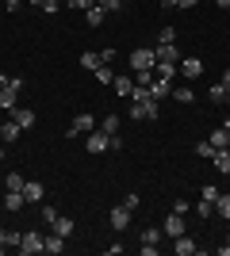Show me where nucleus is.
<instances>
[{"label":"nucleus","instance_id":"1","mask_svg":"<svg viewBox=\"0 0 230 256\" xmlns=\"http://www.w3.org/2000/svg\"><path fill=\"white\" fill-rule=\"evenodd\" d=\"M100 126V118H92L88 111H81V115L69 118V126H66V138H77V134H92V130Z\"/></svg>","mask_w":230,"mask_h":256},{"label":"nucleus","instance_id":"2","mask_svg":"<svg viewBox=\"0 0 230 256\" xmlns=\"http://www.w3.org/2000/svg\"><path fill=\"white\" fill-rule=\"evenodd\" d=\"M131 69L134 73H153V65H157V54L153 50H146V46H138V50H131Z\"/></svg>","mask_w":230,"mask_h":256},{"label":"nucleus","instance_id":"3","mask_svg":"<svg viewBox=\"0 0 230 256\" xmlns=\"http://www.w3.org/2000/svg\"><path fill=\"white\" fill-rule=\"evenodd\" d=\"M20 92H23V76H12L8 88H0V107H4V111H16V107H20Z\"/></svg>","mask_w":230,"mask_h":256},{"label":"nucleus","instance_id":"4","mask_svg":"<svg viewBox=\"0 0 230 256\" xmlns=\"http://www.w3.org/2000/svg\"><path fill=\"white\" fill-rule=\"evenodd\" d=\"M43 241H46L43 234H35V230H27V234L20 237V252H23V256H35V252H43Z\"/></svg>","mask_w":230,"mask_h":256},{"label":"nucleus","instance_id":"5","mask_svg":"<svg viewBox=\"0 0 230 256\" xmlns=\"http://www.w3.org/2000/svg\"><path fill=\"white\" fill-rule=\"evenodd\" d=\"M176 69H180V76H184V80H196V76L203 73V62H199V58H180V62H176Z\"/></svg>","mask_w":230,"mask_h":256},{"label":"nucleus","instance_id":"6","mask_svg":"<svg viewBox=\"0 0 230 256\" xmlns=\"http://www.w3.org/2000/svg\"><path fill=\"white\" fill-rule=\"evenodd\" d=\"M108 142H111V138H108V134H104L100 126L92 130V134H85V146H88V153H108Z\"/></svg>","mask_w":230,"mask_h":256},{"label":"nucleus","instance_id":"7","mask_svg":"<svg viewBox=\"0 0 230 256\" xmlns=\"http://www.w3.org/2000/svg\"><path fill=\"white\" fill-rule=\"evenodd\" d=\"M173 248H176V256H196V252H199V245H196V237H188V234L173 237Z\"/></svg>","mask_w":230,"mask_h":256},{"label":"nucleus","instance_id":"8","mask_svg":"<svg viewBox=\"0 0 230 256\" xmlns=\"http://www.w3.org/2000/svg\"><path fill=\"white\" fill-rule=\"evenodd\" d=\"M161 230H165V237H180V234H188V230H184V214H169V218H165V226H161Z\"/></svg>","mask_w":230,"mask_h":256},{"label":"nucleus","instance_id":"9","mask_svg":"<svg viewBox=\"0 0 230 256\" xmlns=\"http://www.w3.org/2000/svg\"><path fill=\"white\" fill-rule=\"evenodd\" d=\"M131 214L134 210H127V206H115V210H111V230H115V234H123V230H127V226H131Z\"/></svg>","mask_w":230,"mask_h":256},{"label":"nucleus","instance_id":"10","mask_svg":"<svg viewBox=\"0 0 230 256\" xmlns=\"http://www.w3.org/2000/svg\"><path fill=\"white\" fill-rule=\"evenodd\" d=\"M43 252H46V256H62V252H66V237H58L54 230H50V234H46V241H43Z\"/></svg>","mask_w":230,"mask_h":256},{"label":"nucleus","instance_id":"11","mask_svg":"<svg viewBox=\"0 0 230 256\" xmlns=\"http://www.w3.org/2000/svg\"><path fill=\"white\" fill-rule=\"evenodd\" d=\"M23 199H27V203H43V199H46V188L39 180H27V184H23Z\"/></svg>","mask_w":230,"mask_h":256},{"label":"nucleus","instance_id":"12","mask_svg":"<svg viewBox=\"0 0 230 256\" xmlns=\"http://www.w3.org/2000/svg\"><path fill=\"white\" fill-rule=\"evenodd\" d=\"M20 134H23V126L16 122V118H8V122H0V142H4V146H12V142L20 138Z\"/></svg>","mask_w":230,"mask_h":256},{"label":"nucleus","instance_id":"13","mask_svg":"<svg viewBox=\"0 0 230 256\" xmlns=\"http://www.w3.org/2000/svg\"><path fill=\"white\" fill-rule=\"evenodd\" d=\"M165 96H173V80H157V76H153V80H150V100L161 104Z\"/></svg>","mask_w":230,"mask_h":256},{"label":"nucleus","instance_id":"14","mask_svg":"<svg viewBox=\"0 0 230 256\" xmlns=\"http://www.w3.org/2000/svg\"><path fill=\"white\" fill-rule=\"evenodd\" d=\"M153 54H157V62H180V50H176V42H157V50H153Z\"/></svg>","mask_w":230,"mask_h":256},{"label":"nucleus","instance_id":"15","mask_svg":"<svg viewBox=\"0 0 230 256\" xmlns=\"http://www.w3.org/2000/svg\"><path fill=\"white\" fill-rule=\"evenodd\" d=\"M12 118H16V122H20L23 130H31L35 122H39V115H35L31 107H16V111H12Z\"/></svg>","mask_w":230,"mask_h":256},{"label":"nucleus","instance_id":"16","mask_svg":"<svg viewBox=\"0 0 230 256\" xmlns=\"http://www.w3.org/2000/svg\"><path fill=\"white\" fill-rule=\"evenodd\" d=\"M50 230H54L58 237H73V218H69V214H58L54 222H50Z\"/></svg>","mask_w":230,"mask_h":256},{"label":"nucleus","instance_id":"17","mask_svg":"<svg viewBox=\"0 0 230 256\" xmlns=\"http://www.w3.org/2000/svg\"><path fill=\"white\" fill-rule=\"evenodd\" d=\"M207 142L215 146V150H230V130H226V126H215V130L207 134Z\"/></svg>","mask_w":230,"mask_h":256},{"label":"nucleus","instance_id":"18","mask_svg":"<svg viewBox=\"0 0 230 256\" xmlns=\"http://www.w3.org/2000/svg\"><path fill=\"white\" fill-rule=\"evenodd\" d=\"M23 206H27V199H23V192H4V210L20 214Z\"/></svg>","mask_w":230,"mask_h":256},{"label":"nucleus","instance_id":"19","mask_svg":"<svg viewBox=\"0 0 230 256\" xmlns=\"http://www.w3.org/2000/svg\"><path fill=\"white\" fill-rule=\"evenodd\" d=\"M211 164H215V172H219V176H230V150H215Z\"/></svg>","mask_w":230,"mask_h":256},{"label":"nucleus","instance_id":"20","mask_svg":"<svg viewBox=\"0 0 230 256\" xmlns=\"http://www.w3.org/2000/svg\"><path fill=\"white\" fill-rule=\"evenodd\" d=\"M111 88H115V96H131V92H134V76H115Z\"/></svg>","mask_w":230,"mask_h":256},{"label":"nucleus","instance_id":"21","mask_svg":"<svg viewBox=\"0 0 230 256\" xmlns=\"http://www.w3.org/2000/svg\"><path fill=\"white\" fill-rule=\"evenodd\" d=\"M104 20H108V12L100 8V4H92V8L85 12V23H88V27H100V23H104Z\"/></svg>","mask_w":230,"mask_h":256},{"label":"nucleus","instance_id":"22","mask_svg":"<svg viewBox=\"0 0 230 256\" xmlns=\"http://www.w3.org/2000/svg\"><path fill=\"white\" fill-rule=\"evenodd\" d=\"M153 76H157V80H173V76H176V65L173 62H157V65H153Z\"/></svg>","mask_w":230,"mask_h":256},{"label":"nucleus","instance_id":"23","mask_svg":"<svg viewBox=\"0 0 230 256\" xmlns=\"http://www.w3.org/2000/svg\"><path fill=\"white\" fill-rule=\"evenodd\" d=\"M100 130H104L108 138H115V134H119V115H108V118H100Z\"/></svg>","mask_w":230,"mask_h":256},{"label":"nucleus","instance_id":"24","mask_svg":"<svg viewBox=\"0 0 230 256\" xmlns=\"http://www.w3.org/2000/svg\"><path fill=\"white\" fill-rule=\"evenodd\" d=\"M23 184L27 180H23L20 172H8V176H4V192H23Z\"/></svg>","mask_w":230,"mask_h":256},{"label":"nucleus","instance_id":"25","mask_svg":"<svg viewBox=\"0 0 230 256\" xmlns=\"http://www.w3.org/2000/svg\"><path fill=\"white\" fill-rule=\"evenodd\" d=\"M207 100H211V104H226V84H222V80H219V84H211Z\"/></svg>","mask_w":230,"mask_h":256},{"label":"nucleus","instance_id":"26","mask_svg":"<svg viewBox=\"0 0 230 256\" xmlns=\"http://www.w3.org/2000/svg\"><path fill=\"white\" fill-rule=\"evenodd\" d=\"M92 76H96V84H111V80H115V69H111V65H100Z\"/></svg>","mask_w":230,"mask_h":256},{"label":"nucleus","instance_id":"27","mask_svg":"<svg viewBox=\"0 0 230 256\" xmlns=\"http://www.w3.org/2000/svg\"><path fill=\"white\" fill-rule=\"evenodd\" d=\"M81 65H85V69H88V73H96V69H100V65H104V62H100V54H81Z\"/></svg>","mask_w":230,"mask_h":256},{"label":"nucleus","instance_id":"28","mask_svg":"<svg viewBox=\"0 0 230 256\" xmlns=\"http://www.w3.org/2000/svg\"><path fill=\"white\" fill-rule=\"evenodd\" d=\"M165 237V230H157V226H150V230H142V245H157Z\"/></svg>","mask_w":230,"mask_h":256},{"label":"nucleus","instance_id":"29","mask_svg":"<svg viewBox=\"0 0 230 256\" xmlns=\"http://www.w3.org/2000/svg\"><path fill=\"white\" fill-rule=\"evenodd\" d=\"M215 214H219V218H230V195L219 192V199H215Z\"/></svg>","mask_w":230,"mask_h":256},{"label":"nucleus","instance_id":"30","mask_svg":"<svg viewBox=\"0 0 230 256\" xmlns=\"http://www.w3.org/2000/svg\"><path fill=\"white\" fill-rule=\"evenodd\" d=\"M173 100H176V104H192V100H196V92H192V88H173Z\"/></svg>","mask_w":230,"mask_h":256},{"label":"nucleus","instance_id":"31","mask_svg":"<svg viewBox=\"0 0 230 256\" xmlns=\"http://www.w3.org/2000/svg\"><path fill=\"white\" fill-rule=\"evenodd\" d=\"M196 157H203V160H211V157H215V146H211V142H207V138H203V142H196Z\"/></svg>","mask_w":230,"mask_h":256},{"label":"nucleus","instance_id":"32","mask_svg":"<svg viewBox=\"0 0 230 256\" xmlns=\"http://www.w3.org/2000/svg\"><path fill=\"white\" fill-rule=\"evenodd\" d=\"M100 8L108 12V16H115V12H123V0H100Z\"/></svg>","mask_w":230,"mask_h":256},{"label":"nucleus","instance_id":"33","mask_svg":"<svg viewBox=\"0 0 230 256\" xmlns=\"http://www.w3.org/2000/svg\"><path fill=\"white\" fill-rule=\"evenodd\" d=\"M196 214H203V218H211V214H215V203H211V199H199Z\"/></svg>","mask_w":230,"mask_h":256},{"label":"nucleus","instance_id":"34","mask_svg":"<svg viewBox=\"0 0 230 256\" xmlns=\"http://www.w3.org/2000/svg\"><path fill=\"white\" fill-rule=\"evenodd\" d=\"M66 4H69V8H77V12H88L92 4H100V0H66Z\"/></svg>","mask_w":230,"mask_h":256},{"label":"nucleus","instance_id":"35","mask_svg":"<svg viewBox=\"0 0 230 256\" xmlns=\"http://www.w3.org/2000/svg\"><path fill=\"white\" fill-rule=\"evenodd\" d=\"M138 203H142V199H138V195H123V206H127V210H138Z\"/></svg>","mask_w":230,"mask_h":256},{"label":"nucleus","instance_id":"36","mask_svg":"<svg viewBox=\"0 0 230 256\" xmlns=\"http://www.w3.org/2000/svg\"><path fill=\"white\" fill-rule=\"evenodd\" d=\"M39 218H43V222L50 226V222H54V218H58V210H54V206H43V210H39Z\"/></svg>","mask_w":230,"mask_h":256},{"label":"nucleus","instance_id":"37","mask_svg":"<svg viewBox=\"0 0 230 256\" xmlns=\"http://www.w3.org/2000/svg\"><path fill=\"white\" fill-rule=\"evenodd\" d=\"M203 199H211V203H215V199H219V188H215V184H203Z\"/></svg>","mask_w":230,"mask_h":256},{"label":"nucleus","instance_id":"38","mask_svg":"<svg viewBox=\"0 0 230 256\" xmlns=\"http://www.w3.org/2000/svg\"><path fill=\"white\" fill-rule=\"evenodd\" d=\"M20 237H23V234H16V230H8V234H4V245H16V248H20Z\"/></svg>","mask_w":230,"mask_h":256},{"label":"nucleus","instance_id":"39","mask_svg":"<svg viewBox=\"0 0 230 256\" xmlns=\"http://www.w3.org/2000/svg\"><path fill=\"white\" fill-rule=\"evenodd\" d=\"M161 42H176V27H161Z\"/></svg>","mask_w":230,"mask_h":256},{"label":"nucleus","instance_id":"40","mask_svg":"<svg viewBox=\"0 0 230 256\" xmlns=\"http://www.w3.org/2000/svg\"><path fill=\"white\" fill-rule=\"evenodd\" d=\"M100 62H104V65H115V50H111V46H108V50H100Z\"/></svg>","mask_w":230,"mask_h":256},{"label":"nucleus","instance_id":"41","mask_svg":"<svg viewBox=\"0 0 230 256\" xmlns=\"http://www.w3.org/2000/svg\"><path fill=\"white\" fill-rule=\"evenodd\" d=\"M58 8H62L58 0H46V4H43V12H46V16H58Z\"/></svg>","mask_w":230,"mask_h":256},{"label":"nucleus","instance_id":"42","mask_svg":"<svg viewBox=\"0 0 230 256\" xmlns=\"http://www.w3.org/2000/svg\"><path fill=\"white\" fill-rule=\"evenodd\" d=\"M199 0H176V8H196Z\"/></svg>","mask_w":230,"mask_h":256},{"label":"nucleus","instance_id":"43","mask_svg":"<svg viewBox=\"0 0 230 256\" xmlns=\"http://www.w3.org/2000/svg\"><path fill=\"white\" fill-rule=\"evenodd\" d=\"M157 4H161L165 12H173V8H176V0H157Z\"/></svg>","mask_w":230,"mask_h":256},{"label":"nucleus","instance_id":"44","mask_svg":"<svg viewBox=\"0 0 230 256\" xmlns=\"http://www.w3.org/2000/svg\"><path fill=\"white\" fill-rule=\"evenodd\" d=\"M219 256H230V241H226V245H219Z\"/></svg>","mask_w":230,"mask_h":256},{"label":"nucleus","instance_id":"45","mask_svg":"<svg viewBox=\"0 0 230 256\" xmlns=\"http://www.w3.org/2000/svg\"><path fill=\"white\" fill-rule=\"evenodd\" d=\"M8 80H12V76H8V73H0V88H8Z\"/></svg>","mask_w":230,"mask_h":256},{"label":"nucleus","instance_id":"46","mask_svg":"<svg viewBox=\"0 0 230 256\" xmlns=\"http://www.w3.org/2000/svg\"><path fill=\"white\" fill-rule=\"evenodd\" d=\"M222 84H226V92H230V69H226V73H222Z\"/></svg>","mask_w":230,"mask_h":256},{"label":"nucleus","instance_id":"47","mask_svg":"<svg viewBox=\"0 0 230 256\" xmlns=\"http://www.w3.org/2000/svg\"><path fill=\"white\" fill-rule=\"evenodd\" d=\"M4 234H8V230H4V226H0V252H4Z\"/></svg>","mask_w":230,"mask_h":256},{"label":"nucleus","instance_id":"48","mask_svg":"<svg viewBox=\"0 0 230 256\" xmlns=\"http://www.w3.org/2000/svg\"><path fill=\"white\" fill-rule=\"evenodd\" d=\"M215 4H219V8H226V12H230V0H215Z\"/></svg>","mask_w":230,"mask_h":256},{"label":"nucleus","instance_id":"49","mask_svg":"<svg viewBox=\"0 0 230 256\" xmlns=\"http://www.w3.org/2000/svg\"><path fill=\"white\" fill-rule=\"evenodd\" d=\"M31 4H35V8H43V4H46V0H31Z\"/></svg>","mask_w":230,"mask_h":256},{"label":"nucleus","instance_id":"50","mask_svg":"<svg viewBox=\"0 0 230 256\" xmlns=\"http://www.w3.org/2000/svg\"><path fill=\"white\" fill-rule=\"evenodd\" d=\"M0 164H4V146H0Z\"/></svg>","mask_w":230,"mask_h":256},{"label":"nucleus","instance_id":"51","mask_svg":"<svg viewBox=\"0 0 230 256\" xmlns=\"http://www.w3.org/2000/svg\"><path fill=\"white\" fill-rule=\"evenodd\" d=\"M222 126H226V130H230V118H222Z\"/></svg>","mask_w":230,"mask_h":256},{"label":"nucleus","instance_id":"52","mask_svg":"<svg viewBox=\"0 0 230 256\" xmlns=\"http://www.w3.org/2000/svg\"><path fill=\"white\" fill-rule=\"evenodd\" d=\"M226 104H230V92H226Z\"/></svg>","mask_w":230,"mask_h":256},{"label":"nucleus","instance_id":"53","mask_svg":"<svg viewBox=\"0 0 230 256\" xmlns=\"http://www.w3.org/2000/svg\"><path fill=\"white\" fill-rule=\"evenodd\" d=\"M58 4H66V0H58Z\"/></svg>","mask_w":230,"mask_h":256},{"label":"nucleus","instance_id":"54","mask_svg":"<svg viewBox=\"0 0 230 256\" xmlns=\"http://www.w3.org/2000/svg\"><path fill=\"white\" fill-rule=\"evenodd\" d=\"M226 241H230V237H226Z\"/></svg>","mask_w":230,"mask_h":256}]
</instances>
